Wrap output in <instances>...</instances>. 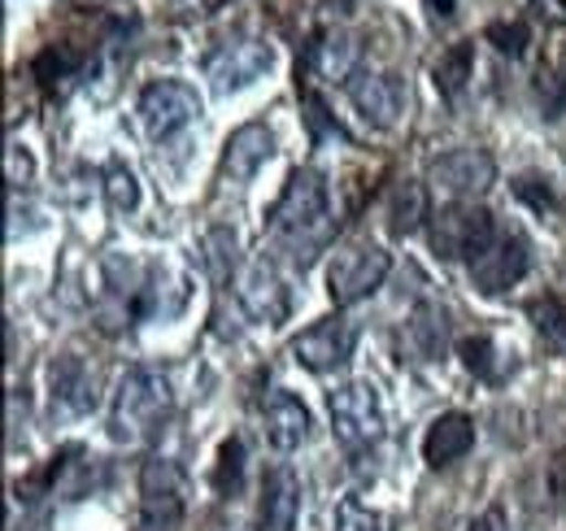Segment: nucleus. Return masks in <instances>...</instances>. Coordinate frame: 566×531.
<instances>
[{
    "instance_id": "35",
    "label": "nucleus",
    "mask_w": 566,
    "mask_h": 531,
    "mask_svg": "<svg viewBox=\"0 0 566 531\" xmlns=\"http://www.w3.org/2000/svg\"><path fill=\"white\" fill-rule=\"evenodd\" d=\"M471 531H501V510H489L484 519H475V523H471Z\"/></svg>"
},
{
    "instance_id": "3",
    "label": "nucleus",
    "mask_w": 566,
    "mask_h": 531,
    "mask_svg": "<svg viewBox=\"0 0 566 531\" xmlns=\"http://www.w3.org/2000/svg\"><path fill=\"white\" fill-rule=\"evenodd\" d=\"M496 236L493 214L484 205H471V200H453L444 205L440 214H431V249L444 258V262H475Z\"/></svg>"
},
{
    "instance_id": "34",
    "label": "nucleus",
    "mask_w": 566,
    "mask_h": 531,
    "mask_svg": "<svg viewBox=\"0 0 566 531\" xmlns=\"http://www.w3.org/2000/svg\"><path fill=\"white\" fill-rule=\"evenodd\" d=\"M549 92H554V96H549V105H554V110H566V62H563V70L554 74V83H549Z\"/></svg>"
},
{
    "instance_id": "25",
    "label": "nucleus",
    "mask_w": 566,
    "mask_h": 531,
    "mask_svg": "<svg viewBox=\"0 0 566 531\" xmlns=\"http://www.w3.org/2000/svg\"><path fill=\"white\" fill-rule=\"evenodd\" d=\"M240 483H244V440H222V449H218V466H213V488L222 492V497H235L240 492Z\"/></svg>"
},
{
    "instance_id": "9",
    "label": "nucleus",
    "mask_w": 566,
    "mask_h": 531,
    "mask_svg": "<svg viewBox=\"0 0 566 531\" xmlns=\"http://www.w3.org/2000/svg\"><path fill=\"white\" fill-rule=\"evenodd\" d=\"M349 101L366 127L388 132V127H397V118L406 110V83L392 70H361L349 79Z\"/></svg>"
},
{
    "instance_id": "18",
    "label": "nucleus",
    "mask_w": 566,
    "mask_h": 531,
    "mask_svg": "<svg viewBox=\"0 0 566 531\" xmlns=\"http://www.w3.org/2000/svg\"><path fill=\"white\" fill-rule=\"evenodd\" d=\"M475 449V418L471 414H440L423 436V458L427 466H453L458 458H467Z\"/></svg>"
},
{
    "instance_id": "10",
    "label": "nucleus",
    "mask_w": 566,
    "mask_h": 531,
    "mask_svg": "<svg viewBox=\"0 0 566 531\" xmlns=\"http://www.w3.org/2000/svg\"><path fill=\"white\" fill-rule=\"evenodd\" d=\"M527 270H532V249H527V240L514 236V231H501L493 244L471 262V279H475V288H480L484 296H496V292L514 288Z\"/></svg>"
},
{
    "instance_id": "4",
    "label": "nucleus",
    "mask_w": 566,
    "mask_h": 531,
    "mask_svg": "<svg viewBox=\"0 0 566 531\" xmlns=\"http://www.w3.org/2000/svg\"><path fill=\"white\" fill-rule=\"evenodd\" d=\"M332 431L349 454L370 449L384 436V400H379V388L370 379L340 384L332 393Z\"/></svg>"
},
{
    "instance_id": "17",
    "label": "nucleus",
    "mask_w": 566,
    "mask_h": 531,
    "mask_svg": "<svg viewBox=\"0 0 566 531\" xmlns=\"http://www.w3.org/2000/svg\"><path fill=\"white\" fill-rule=\"evenodd\" d=\"M262 423H266V440L280 449V454H292L310 440V409L301 405V397H292L287 388H275L266 397V409H262Z\"/></svg>"
},
{
    "instance_id": "5",
    "label": "nucleus",
    "mask_w": 566,
    "mask_h": 531,
    "mask_svg": "<svg viewBox=\"0 0 566 531\" xmlns=\"http://www.w3.org/2000/svg\"><path fill=\"white\" fill-rule=\"evenodd\" d=\"M184 523V470L170 458H148L140 470V528L179 531Z\"/></svg>"
},
{
    "instance_id": "6",
    "label": "nucleus",
    "mask_w": 566,
    "mask_h": 531,
    "mask_svg": "<svg viewBox=\"0 0 566 531\" xmlns=\"http://www.w3.org/2000/svg\"><path fill=\"white\" fill-rule=\"evenodd\" d=\"M388 270H392V258L379 244H354L327 266V292L336 305H357L388 279Z\"/></svg>"
},
{
    "instance_id": "12",
    "label": "nucleus",
    "mask_w": 566,
    "mask_h": 531,
    "mask_svg": "<svg viewBox=\"0 0 566 531\" xmlns=\"http://www.w3.org/2000/svg\"><path fill=\"white\" fill-rule=\"evenodd\" d=\"M275 66V49L262 40H231L206 62V79L213 83V92H235L249 87L253 79H262Z\"/></svg>"
},
{
    "instance_id": "30",
    "label": "nucleus",
    "mask_w": 566,
    "mask_h": 531,
    "mask_svg": "<svg viewBox=\"0 0 566 531\" xmlns=\"http://www.w3.org/2000/svg\"><path fill=\"white\" fill-rule=\"evenodd\" d=\"M336 531H384V514L361 506L357 497H345L336 510Z\"/></svg>"
},
{
    "instance_id": "24",
    "label": "nucleus",
    "mask_w": 566,
    "mask_h": 531,
    "mask_svg": "<svg viewBox=\"0 0 566 531\" xmlns=\"http://www.w3.org/2000/svg\"><path fill=\"white\" fill-rule=\"evenodd\" d=\"M201 266L213 283L231 279V266H235V231L231 227H213L201 240Z\"/></svg>"
},
{
    "instance_id": "13",
    "label": "nucleus",
    "mask_w": 566,
    "mask_h": 531,
    "mask_svg": "<svg viewBox=\"0 0 566 531\" xmlns=\"http://www.w3.org/2000/svg\"><path fill=\"white\" fill-rule=\"evenodd\" d=\"M496 179V162L484 148H453L431 162V184L453 197H484Z\"/></svg>"
},
{
    "instance_id": "31",
    "label": "nucleus",
    "mask_w": 566,
    "mask_h": 531,
    "mask_svg": "<svg viewBox=\"0 0 566 531\" xmlns=\"http://www.w3.org/2000/svg\"><path fill=\"white\" fill-rule=\"evenodd\" d=\"M514 197L527 200L536 214H545V209H558V197H554L549 179H541V175H518V179H514Z\"/></svg>"
},
{
    "instance_id": "27",
    "label": "nucleus",
    "mask_w": 566,
    "mask_h": 531,
    "mask_svg": "<svg viewBox=\"0 0 566 531\" xmlns=\"http://www.w3.org/2000/svg\"><path fill=\"white\" fill-rule=\"evenodd\" d=\"M105 197H109V205H114L118 214H132V209L140 205V184H136V175H132L127 166H109V170H105Z\"/></svg>"
},
{
    "instance_id": "37",
    "label": "nucleus",
    "mask_w": 566,
    "mask_h": 531,
    "mask_svg": "<svg viewBox=\"0 0 566 531\" xmlns=\"http://www.w3.org/2000/svg\"><path fill=\"white\" fill-rule=\"evenodd\" d=\"M563 4H566V0H563Z\"/></svg>"
},
{
    "instance_id": "11",
    "label": "nucleus",
    "mask_w": 566,
    "mask_h": 531,
    "mask_svg": "<svg viewBox=\"0 0 566 531\" xmlns=\"http://www.w3.org/2000/svg\"><path fill=\"white\" fill-rule=\"evenodd\" d=\"M354 344H357L354 323H345V319H323V323L305 327V332L292 340V357H296L305 371L327 375V371H336V366H345V362L354 357Z\"/></svg>"
},
{
    "instance_id": "22",
    "label": "nucleus",
    "mask_w": 566,
    "mask_h": 531,
    "mask_svg": "<svg viewBox=\"0 0 566 531\" xmlns=\"http://www.w3.org/2000/svg\"><path fill=\"white\" fill-rule=\"evenodd\" d=\"M410 344H415V353H419L423 362H436V357L444 353V344H449V310L423 305V310L410 319Z\"/></svg>"
},
{
    "instance_id": "14",
    "label": "nucleus",
    "mask_w": 566,
    "mask_h": 531,
    "mask_svg": "<svg viewBox=\"0 0 566 531\" xmlns=\"http://www.w3.org/2000/svg\"><path fill=\"white\" fill-rule=\"evenodd\" d=\"M49 388H53V414L57 418H78L96 405V375L74 353L57 357L49 366Z\"/></svg>"
},
{
    "instance_id": "36",
    "label": "nucleus",
    "mask_w": 566,
    "mask_h": 531,
    "mask_svg": "<svg viewBox=\"0 0 566 531\" xmlns=\"http://www.w3.org/2000/svg\"><path fill=\"white\" fill-rule=\"evenodd\" d=\"M431 9V18H453V0H423Z\"/></svg>"
},
{
    "instance_id": "21",
    "label": "nucleus",
    "mask_w": 566,
    "mask_h": 531,
    "mask_svg": "<svg viewBox=\"0 0 566 531\" xmlns=\"http://www.w3.org/2000/svg\"><path fill=\"white\" fill-rule=\"evenodd\" d=\"M427 218H431V209H427L423 184L406 179V184H397V188L388 192V231H392V236H415Z\"/></svg>"
},
{
    "instance_id": "19",
    "label": "nucleus",
    "mask_w": 566,
    "mask_h": 531,
    "mask_svg": "<svg viewBox=\"0 0 566 531\" xmlns=\"http://www.w3.org/2000/svg\"><path fill=\"white\" fill-rule=\"evenodd\" d=\"M188 305V279L175 270H153L132 301V319H175Z\"/></svg>"
},
{
    "instance_id": "32",
    "label": "nucleus",
    "mask_w": 566,
    "mask_h": 531,
    "mask_svg": "<svg viewBox=\"0 0 566 531\" xmlns=\"http://www.w3.org/2000/svg\"><path fill=\"white\" fill-rule=\"evenodd\" d=\"M74 70V58L66 49H44L40 58H35V79L40 83H53V79H62V74H71Z\"/></svg>"
},
{
    "instance_id": "23",
    "label": "nucleus",
    "mask_w": 566,
    "mask_h": 531,
    "mask_svg": "<svg viewBox=\"0 0 566 531\" xmlns=\"http://www.w3.org/2000/svg\"><path fill=\"white\" fill-rule=\"evenodd\" d=\"M471 74H475V44H453L449 53H440V62L431 70L440 96H449V101L462 96V87L471 83Z\"/></svg>"
},
{
    "instance_id": "29",
    "label": "nucleus",
    "mask_w": 566,
    "mask_h": 531,
    "mask_svg": "<svg viewBox=\"0 0 566 531\" xmlns=\"http://www.w3.org/2000/svg\"><path fill=\"white\" fill-rule=\"evenodd\" d=\"M484 40L493 44L496 53H505V58H523L532 31H527V22H493V27L484 31Z\"/></svg>"
},
{
    "instance_id": "15",
    "label": "nucleus",
    "mask_w": 566,
    "mask_h": 531,
    "mask_svg": "<svg viewBox=\"0 0 566 531\" xmlns=\"http://www.w3.org/2000/svg\"><path fill=\"white\" fill-rule=\"evenodd\" d=\"M271 153H275V135H271V127H262V123H244L240 132L227 139V148H222V179H231V184H249V179L271 162Z\"/></svg>"
},
{
    "instance_id": "1",
    "label": "nucleus",
    "mask_w": 566,
    "mask_h": 531,
    "mask_svg": "<svg viewBox=\"0 0 566 531\" xmlns=\"http://www.w3.org/2000/svg\"><path fill=\"white\" fill-rule=\"evenodd\" d=\"M271 236L292 253V262L310 266L332 236V197L318 170H296L271 209Z\"/></svg>"
},
{
    "instance_id": "7",
    "label": "nucleus",
    "mask_w": 566,
    "mask_h": 531,
    "mask_svg": "<svg viewBox=\"0 0 566 531\" xmlns=\"http://www.w3.org/2000/svg\"><path fill=\"white\" fill-rule=\"evenodd\" d=\"M197 114H201V96H197L192 83H184V79H157V83L144 87L140 123L153 139L179 135L188 123H197Z\"/></svg>"
},
{
    "instance_id": "28",
    "label": "nucleus",
    "mask_w": 566,
    "mask_h": 531,
    "mask_svg": "<svg viewBox=\"0 0 566 531\" xmlns=\"http://www.w3.org/2000/svg\"><path fill=\"white\" fill-rule=\"evenodd\" d=\"M458 353H462V366H467L471 375L496 379V348L489 335H467V340L458 344Z\"/></svg>"
},
{
    "instance_id": "33",
    "label": "nucleus",
    "mask_w": 566,
    "mask_h": 531,
    "mask_svg": "<svg viewBox=\"0 0 566 531\" xmlns=\"http://www.w3.org/2000/svg\"><path fill=\"white\" fill-rule=\"evenodd\" d=\"M31 179V157L22 153V148H9V184L18 188V184H27Z\"/></svg>"
},
{
    "instance_id": "8",
    "label": "nucleus",
    "mask_w": 566,
    "mask_h": 531,
    "mask_svg": "<svg viewBox=\"0 0 566 531\" xmlns=\"http://www.w3.org/2000/svg\"><path fill=\"white\" fill-rule=\"evenodd\" d=\"M235 301L262 327H280L283 319L292 314V296L283 288L280 270L266 262V258H253V262L240 266V274H235Z\"/></svg>"
},
{
    "instance_id": "20",
    "label": "nucleus",
    "mask_w": 566,
    "mask_h": 531,
    "mask_svg": "<svg viewBox=\"0 0 566 531\" xmlns=\"http://www.w3.org/2000/svg\"><path fill=\"white\" fill-rule=\"evenodd\" d=\"M357 58H361V44L340 27H327L310 44V66L318 70L323 79H332V83H349L357 74Z\"/></svg>"
},
{
    "instance_id": "2",
    "label": "nucleus",
    "mask_w": 566,
    "mask_h": 531,
    "mask_svg": "<svg viewBox=\"0 0 566 531\" xmlns=\"http://www.w3.org/2000/svg\"><path fill=\"white\" fill-rule=\"evenodd\" d=\"M170 405H175V393L161 371H153V366L127 371L118 384V397H114V414H109L114 440H123V445L148 440L170 418Z\"/></svg>"
},
{
    "instance_id": "16",
    "label": "nucleus",
    "mask_w": 566,
    "mask_h": 531,
    "mask_svg": "<svg viewBox=\"0 0 566 531\" xmlns=\"http://www.w3.org/2000/svg\"><path fill=\"white\" fill-rule=\"evenodd\" d=\"M301 510V479L292 466H275L262 483V501H258V528L262 531H292Z\"/></svg>"
},
{
    "instance_id": "26",
    "label": "nucleus",
    "mask_w": 566,
    "mask_h": 531,
    "mask_svg": "<svg viewBox=\"0 0 566 531\" xmlns=\"http://www.w3.org/2000/svg\"><path fill=\"white\" fill-rule=\"evenodd\" d=\"M532 319H536V332L545 335V344L566 353V301H558V296L536 301L532 305Z\"/></svg>"
}]
</instances>
